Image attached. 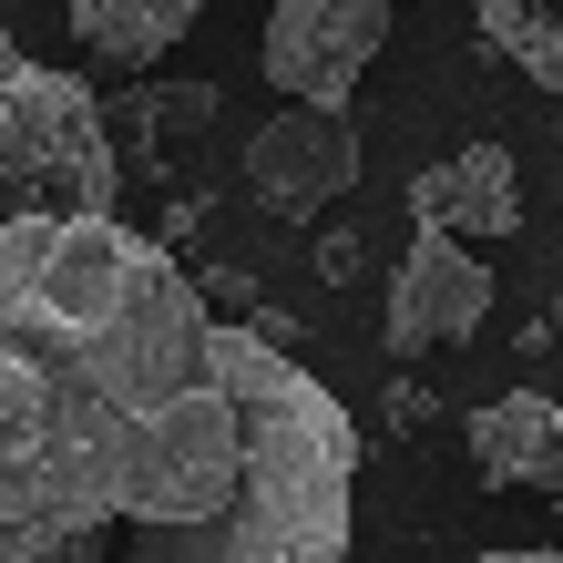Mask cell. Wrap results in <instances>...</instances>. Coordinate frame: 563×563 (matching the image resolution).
<instances>
[{
  "instance_id": "1",
  "label": "cell",
  "mask_w": 563,
  "mask_h": 563,
  "mask_svg": "<svg viewBox=\"0 0 563 563\" xmlns=\"http://www.w3.org/2000/svg\"><path fill=\"white\" fill-rule=\"evenodd\" d=\"M206 349H216L225 410H236V472L206 512L134 522V563H349L358 420L267 328L216 318Z\"/></svg>"
},
{
  "instance_id": "2",
  "label": "cell",
  "mask_w": 563,
  "mask_h": 563,
  "mask_svg": "<svg viewBox=\"0 0 563 563\" xmlns=\"http://www.w3.org/2000/svg\"><path fill=\"white\" fill-rule=\"evenodd\" d=\"M123 144L82 73L31 62L0 31V225L11 216H113Z\"/></svg>"
},
{
  "instance_id": "3",
  "label": "cell",
  "mask_w": 563,
  "mask_h": 563,
  "mask_svg": "<svg viewBox=\"0 0 563 563\" xmlns=\"http://www.w3.org/2000/svg\"><path fill=\"white\" fill-rule=\"evenodd\" d=\"M379 42H389V0H277L256 62H267L277 103H339L349 113V92L379 62Z\"/></svg>"
},
{
  "instance_id": "4",
  "label": "cell",
  "mask_w": 563,
  "mask_h": 563,
  "mask_svg": "<svg viewBox=\"0 0 563 563\" xmlns=\"http://www.w3.org/2000/svg\"><path fill=\"white\" fill-rule=\"evenodd\" d=\"M482 318H492V267H482L461 236L420 225V236L400 246V267H389V297H379V339H389V358H430V349L472 339Z\"/></svg>"
},
{
  "instance_id": "5",
  "label": "cell",
  "mask_w": 563,
  "mask_h": 563,
  "mask_svg": "<svg viewBox=\"0 0 563 563\" xmlns=\"http://www.w3.org/2000/svg\"><path fill=\"white\" fill-rule=\"evenodd\" d=\"M358 185V134L339 103H277L267 123L246 134V195L287 225H308L318 206H339Z\"/></svg>"
},
{
  "instance_id": "6",
  "label": "cell",
  "mask_w": 563,
  "mask_h": 563,
  "mask_svg": "<svg viewBox=\"0 0 563 563\" xmlns=\"http://www.w3.org/2000/svg\"><path fill=\"white\" fill-rule=\"evenodd\" d=\"M461 451L492 492H563V400L553 389H503L461 420Z\"/></svg>"
},
{
  "instance_id": "7",
  "label": "cell",
  "mask_w": 563,
  "mask_h": 563,
  "mask_svg": "<svg viewBox=\"0 0 563 563\" xmlns=\"http://www.w3.org/2000/svg\"><path fill=\"white\" fill-rule=\"evenodd\" d=\"M410 216L441 225V236H461V246L512 236V225H522V175H512V154H503V144H461L451 164H420V175H410Z\"/></svg>"
},
{
  "instance_id": "8",
  "label": "cell",
  "mask_w": 563,
  "mask_h": 563,
  "mask_svg": "<svg viewBox=\"0 0 563 563\" xmlns=\"http://www.w3.org/2000/svg\"><path fill=\"white\" fill-rule=\"evenodd\" d=\"M195 11H206V0H73V42L103 62V73H154L195 31Z\"/></svg>"
},
{
  "instance_id": "9",
  "label": "cell",
  "mask_w": 563,
  "mask_h": 563,
  "mask_svg": "<svg viewBox=\"0 0 563 563\" xmlns=\"http://www.w3.org/2000/svg\"><path fill=\"white\" fill-rule=\"evenodd\" d=\"M461 11H472V31H482L492 62H512L533 92L563 103V21L553 11H533V0H461Z\"/></svg>"
},
{
  "instance_id": "10",
  "label": "cell",
  "mask_w": 563,
  "mask_h": 563,
  "mask_svg": "<svg viewBox=\"0 0 563 563\" xmlns=\"http://www.w3.org/2000/svg\"><path fill=\"white\" fill-rule=\"evenodd\" d=\"M113 123H144L134 154H164V144H185L195 123H216V92L206 82H134V103H123Z\"/></svg>"
},
{
  "instance_id": "11",
  "label": "cell",
  "mask_w": 563,
  "mask_h": 563,
  "mask_svg": "<svg viewBox=\"0 0 563 563\" xmlns=\"http://www.w3.org/2000/svg\"><path fill=\"white\" fill-rule=\"evenodd\" d=\"M0 563H113V533H0Z\"/></svg>"
},
{
  "instance_id": "12",
  "label": "cell",
  "mask_w": 563,
  "mask_h": 563,
  "mask_svg": "<svg viewBox=\"0 0 563 563\" xmlns=\"http://www.w3.org/2000/svg\"><path fill=\"white\" fill-rule=\"evenodd\" d=\"M389 420H400V430H430V420H441V400H430L420 379H400V389H389Z\"/></svg>"
},
{
  "instance_id": "13",
  "label": "cell",
  "mask_w": 563,
  "mask_h": 563,
  "mask_svg": "<svg viewBox=\"0 0 563 563\" xmlns=\"http://www.w3.org/2000/svg\"><path fill=\"white\" fill-rule=\"evenodd\" d=\"M553 503H563V492H553ZM430 563H563V543L553 553H430Z\"/></svg>"
}]
</instances>
